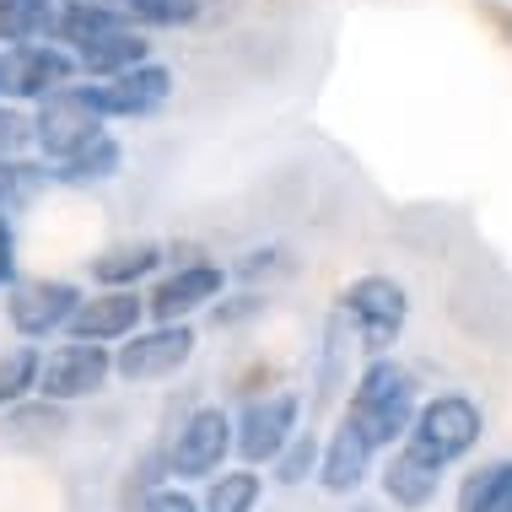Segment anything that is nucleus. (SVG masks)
<instances>
[{
  "instance_id": "1",
  "label": "nucleus",
  "mask_w": 512,
  "mask_h": 512,
  "mask_svg": "<svg viewBox=\"0 0 512 512\" xmlns=\"http://www.w3.org/2000/svg\"><path fill=\"white\" fill-rule=\"evenodd\" d=\"M415 405H421L415 372L399 367L394 351H389V356H367L362 378L351 383V399H345L340 421L356 426V432H362L378 453H389V448H399V437H405Z\"/></svg>"
},
{
  "instance_id": "2",
  "label": "nucleus",
  "mask_w": 512,
  "mask_h": 512,
  "mask_svg": "<svg viewBox=\"0 0 512 512\" xmlns=\"http://www.w3.org/2000/svg\"><path fill=\"white\" fill-rule=\"evenodd\" d=\"M480 437H486V410H480L469 394L448 389V394H432V399L415 405L405 437H399V448L448 475L453 464H464L469 453L480 448Z\"/></svg>"
},
{
  "instance_id": "3",
  "label": "nucleus",
  "mask_w": 512,
  "mask_h": 512,
  "mask_svg": "<svg viewBox=\"0 0 512 512\" xmlns=\"http://www.w3.org/2000/svg\"><path fill=\"white\" fill-rule=\"evenodd\" d=\"M340 318L367 356H389L410 324V292L394 275H356L340 292Z\"/></svg>"
},
{
  "instance_id": "4",
  "label": "nucleus",
  "mask_w": 512,
  "mask_h": 512,
  "mask_svg": "<svg viewBox=\"0 0 512 512\" xmlns=\"http://www.w3.org/2000/svg\"><path fill=\"white\" fill-rule=\"evenodd\" d=\"M114 378V345H92V340H65L44 351L38 362V394L44 405H81V399L103 394Z\"/></svg>"
},
{
  "instance_id": "5",
  "label": "nucleus",
  "mask_w": 512,
  "mask_h": 512,
  "mask_svg": "<svg viewBox=\"0 0 512 512\" xmlns=\"http://www.w3.org/2000/svg\"><path fill=\"white\" fill-rule=\"evenodd\" d=\"M195 345H200L195 324H141L135 335L114 345V378H124L130 389L135 383H162L195 362Z\"/></svg>"
},
{
  "instance_id": "6",
  "label": "nucleus",
  "mask_w": 512,
  "mask_h": 512,
  "mask_svg": "<svg viewBox=\"0 0 512 512\" xmlns=\"http://www.w3.org/2000/svg\"><path fill=\"white\" fill-rule=\"evenodd\" d=\"M168 480H211L232 459V415L221 405H195L162 448Z\"/></svg>"
},
{
  "instance_id": "7",
  "label": "nucleus",
  "mask_w": 512,
  "mask_h": 512,
  "mask_svg": "<svg viewBox=\"0 0 512 512\" xmlns=\"http://www.w3.org/2000/svg\"><path fill=\"white\" fill-rule=\"evenodd\" d=\"M297 432H302V394L297 389L259 394L232 415V453L259 469V464H270Z\"/></svg>"
},
{
  "instance_id": "8",
  "label": "nucleus",
  "mask_w": 512,
  "mask_h": 512,
  "mask_svg": "<svg viewBox=\"0 0 512 512\" xmlns=\"http://www.w3.org/2000/svg\"><path fill=\"white\" fill-rule=\"evenodd\" d=\"M76 81L103 119H151V114L168 108L173 87H178L162 60H141V65H130V71L103 76V81H87V76H76Z\"/></svg>"
},
{
  "instance_id": "9",
  "label": "nucleus",
  "mask_w": 512,
  "mask_h": 512,
  "mask_svg": "<svg viewBox=\"0 0 512 512\" xmlns=\"http://www.w3.org/2000/svg\"><path fill=\"white\" fill-rule=\"evenodd\" d=\"M221 292H227V270L211 259H184L168 275H157V286L141 292V302L151 324H195V313L221 302Z\"/></svg>"
},
{
  "instance_id": "10",
  "label": "nucleus",
  "mask_w": 512,
  "mask_h": 512,
  "mask_svg": "<svg viewBox=\"0 0 512 512\" xmlns=\"http://www.w3.org/2000/svg\"><path fill=\"white\" fill-rule=\"evenodd\" d=\"M33 157H65V151H76V146H87L92 135L103 130V114L87 103V92H81V81H71V87H60V92H49V98H38L33 108Z\"/></svg>"
},
{
  "instance_id": "11",
  "label": "nucleus",
  "mask_w": 512,
  "mask_h": 512,
  "mask_svg": "<svg viewBox=\"0 0 512 512\" xmlns=\"http://www.w3.org/2000/svg\"><path fill=\"white\" fill-rule=\"evenodd\" d=\"M81 302V286L76 281H60V275H33V281H11L6 286V318L17 329V340H54L65 335Z\"/></svg>"
},
{
  "instance_id": "12",
  "label": "nucleus",
  "mask_w": 512,
  "mask_h": 512,
  "mask_svg": "<svg viewBox=\"0 0 512 512\" xmlns=\"http://www.w3.org/2000/svg\"><path fill=\"white\" fill-rule=\"evenodd\" d=\"M146 324V302L141 286H98V292H81L65 340H92V345H119L124 335Z\"/></svg>"
},
{
  "instance_id": "13",
  "label": "nucleus",
  "mask_w": 512,
  "mask_h": 512,
  "mask_svg": "<svg viewBox=\"0 0 512 512\" xmlns=\"http://www.w3.org/2000/svg\"><path fill=\"white\" fill-rule=\"evenodd\" d=\"M76 60L54 38H33V44H6V98L11 103H38L49 92L71 87Z\"/></svg>"
},
{
  "instance_id": "14",
  "label": "nucleus",
  "mask_w": 512,
  "mask_h": 512,
  "mask_svg": "<svg viewBox=\"0 0 512 512\" xmlns=\"http://www.w3.org/2000/svg\"><path fill=\"white\" fill-rule=\"evenodd\" d=\"M372 469H378V448L356 432V426H335V432L324 437V448H318V469L313 480L324 486L329 496H356L372 480Z\"/></svg>"
},
{
  "instance_id": "15",
  "label": "nucleus",
  "mask_w": 512,
  "mask_h": 512,
  "mask_svg": "<svg viewBox=\"0 0 512 512\" xmlns=\"http://www.w3.org/2000/svg\"><path fill=\"white\" fill-rule=\"evenodd\" d=\"M71 60H76V76L103 81L114 71H130V65L151 60V38H146L141 22H124V27H108V33L87 38L81 49H71Z\"/></svg>"
},
{
  "instance_id": "16",
  "label": "nucleus",
  "mask_w": 512,
  "mask_h": 512,
  "mask_svg": "<svg viewBox=\"0 0 512 512\" xmlns=\"http://www.w3.org/2000/svg\"><path fill=\"white\" fill-rule=\"evenodd\" d=\"M372 475H378L389 507H399V512H426L437 502V491H442V469L421 464L405 448H389V453H383V469H372Z\"/></svg>"
},
{
  "instance_id": "17",
  "label": "nucleus",
  "mask_w": 512,
  "mask_h": 512,
  "mask_svg": "<svg viewBox=\"0 0 512 512\" xmlns=\"http://www.w3.org/2000/svg\"><path fill=\"white\" fill-rule=\"evenodd\" d=\"M44 168H49V184H60V189H87V184H108V178H119V168H124V146H119V135L98 130V135H92L87 146L65 151V157L44 162Z\"/></svg>"
},
{
  "instance_id": "18",
  "label": "nucleus",
  "mask_w": 512,
  "mask_h": 512,
  "mask_svg": "<svg viewBox=\"0 0 512 512\" xmlns=\"http://www.w3.org/2000/svg\"><path fill=\"white\" fill-rule=\"evenodd\" d=\"M265 502V475L254 464H221L200 491V512H259Z\"/></svg>"
},
{
  "instance_id": "19",
  "label": "nucleus",
  "mask_w": 512,
  "mask_h": 512,
  "mask_svg": "<svg viewBox=\"0 0 512 512\" xmlns=\"http://www.w3.org/2000/svg\"><path fill=\"white\" fill-rule=\"evenodd\" d=\"M162 259H168L162 243H119V248L92 259V281L98 286H141L162 270Z\"/></svg>"
},
{
  "instance_id": "20",
  "label": "nucleus",
  "mask_w": 512,
  "mask_h": 512,
  "mask_svg": "<svg viewBox=\"0 0 512 512\" xmlns=\"http://www.w3.org/2000/svg\"><path fill=\"white\" fill-rule=\"evenodd\" d=\"M459 512H512V459H491L459 480Z\"/></svg>"
},
{
  "instance_id": "21",
  "label": "nucleus",
  "mask_w": 512,
  "mask_h": 512,
  "mask_svg": "<svg viewBox=\"0 0 512 512\" xmlns=\"http://www.w3.org/2000/svg\"><path fill=\"white\" fill-rule=\"evenodd\" d=\"M49 189L44 157H17L0 162V221H17L27 205H38V195Z\"/></svg>"
},
{
  "instance_id": "22",
  "label": "nucleus",
  "mask_w": 512,
  "mask_h": 512,
  "mask_svg": "<svg viewBox=\"0 0 512 512\" xmlns=\"http://www.w3.org/2000/svg\"><path fill=\"white\" fill-rule=\"evenodd\" d=\"M38 362H44V351L33 340L0 351V410H17L38 394Z\"/></svg>"
},
{
  "instance_id": "23",
  "label": "nucleus",
  "mask_w": 512,
  "mask_h": 512,
  "mask_svg": "<svg viewBox=\"0 0 512 512\" xmlns=\"http://www.w3.org/2000/svg\"><path fill=\"white\" fill-rule=\"evenodd\" d=\"M54 6H60V0H0V49H6V44H33V38H49Z\"/></svg>"
},
{
  "instance_id": "24",
  "label": "nucleus",
  "mask_w": 512,
  "mask_h": 512,
  "mask_svg": "<svg viewBox=\"0 0 512 512\" xmlns=\"http://www.w3.org/2000/svg\"><path fill=\"white\" fill-rule=\"evenodd\" d=\"M318 448H324V437H318V432H297V437H292V442H286V448L270 459V480H275L281 491L308 486L313 469H318Z\"/></svg>"
},
{
  "instance_id": "25",
  "label": "nucleus",
  "mask_w": 512,
  "mask_h": 512,
  "mask_svg": "<svg viewBox=\"0 0 512 512\" xmlns=\"http://www.w3.org/2000/svg\"><path fill=\"white\" fill-rule=\"evenodd\" d=\"M33 157V114L22 103L0 98V162Z\"/></svg>"
},
{
  "instance_id": "26",
  "label": "nucleus",
  "mask_w": 512,
  "mask_h": 512,
  "mask_svg": "<svg viewBox=\"0 0 512 512\" xmlns=\"http://www.w3.org/2000/svg\"><path fill=\"white\" fill-rule=\"evenodd\" d=\"M141 512H200V496L184 491V480H162L157 491L141 496Z\"/></svg>"
},
{
  "instance_id": "27",
  "label": "nucleus",
  "mask_w": 512,
  "mask_h": 512,
  "mask_svg": "<svg viewBox=\"0 0 512 512\" xmlns=\"http://www.w3.org/2000/svg\"><path fill=\"white\" fill-rule=\"evenodd\" d=\"M17 281V221H0V292Z\"/></svg>"
},
{
  "instance_id": "28",
  "label": "nucleus",
  "mask_w": 512,
  "mask_h": 512,
  "mask_svg": "<svg viewBox=\"0 0 512 512\" xmlns=\"http://www.w3.org/2000/svg\"><path fill=\"white\" fill-rule=\"evenodd\" d=\"M345 512H383V507H378V502H351Z\"/></svg>"
},
{
  "instance_id": "29",
  "label": "nucleus",
  "mask_w": 512,
  "mask_h": 512,
  "mask_svg": "<svg viewBox=\"0 0 512 512\" xmlns=\"http://www.w3.org/2000/svg\"><path fill=\"white\" fill-rule=\"evenodd\" d=\"M0 98H6V49H0Z\"/></svg>"
},
{
  "instance_id": "30",
  "label": "nucleus",
  "mask_w": 512,
  "mask_h": 512,
  "mask_svg": "<svg viewBox=\"0 0 512 512\" xmlns=\"http://www.w3.org/2000/svg\"><path fill=\"white\" fill-rule=\"evenodd\" d=\"M114 6H119V0H114Z\"/></svg>"
}]
</instances>
